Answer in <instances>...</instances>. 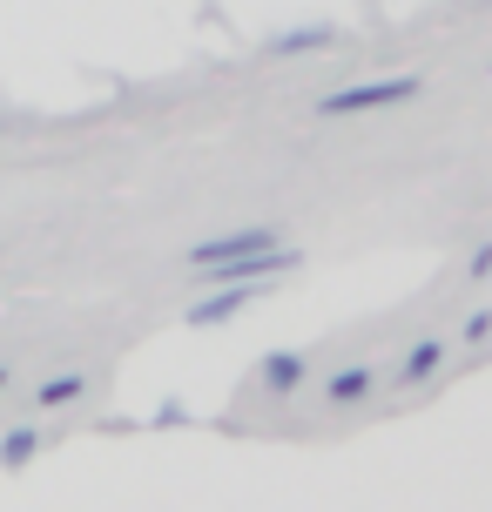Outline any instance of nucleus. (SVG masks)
I'll return each mask as SVG.
<instances>
[{
    "label": "nucleus",
    "instance_id": "nucleus-8",
    "mask_svg": "<svg viewBox=\"0 0 492 512\" xmlns=\"http://www.w3.org/2000/svg\"><path fill=\"white\" fill-rule=\"evenodd\" d=\"M81 391H88V378H81V371H75V378H48V384H41V391H34V405H75V398H81Z\"/></svg>",
    "mask_w": 492,
    "mask_h": 512
},
{
    "label": "nucleus",
    "instance_id": "nucleus-5",
    "mask_svg": "<svg viewBox=\"0 0 492 512\" xmlns=\"http://www.w3.org/2000/svg\"><path fill=\"white\" fill-rule=\"evenodd\" d=\"M445 351H452V337H418L412 351L398 358V384H425V378L445 364Z\"/></svg>",
    "mask_w": 492,
    "mask_h": 512
},
{
    "label": "nucleus",
    "instance_id": "nucleus-6",
    "mask_svg": "<svg viewBox=\"0 0 492 512\" xmlns=\"http://www.w3.org/2000/svg\"><path fill=\"white\" fill-rule=\"evenodd\" d=\"M371 384H378V371H371V364H351V371H337V378L324 384V398H331V405H358V398H371Z\"/></svg>",
    "mask_w": 492,
    "mask_h": 512
},
{
    "label": "nucleus",
    "instance_id": "nucleus-7",
    "mask_svg": "<svg viewBox=\"0 0 492 512\" xmlns=\"http://www.w3.org/2000/svg\"><path fill=\"white\" fill-rule=\"evenodd\" d=\"M337 41V27H290V34H277V41H270V54H317V48H331Z\"/></svg>",
    "mask_w": 492,
    "mask_h": 512
},
{
    "label": "nucleus",
    "instance_id": "nucleus-1",
    "mask_svg": "<svg viewBox=\"0 0 492 512\" xmlns=\"http://www.w3.org/2000/svg\"><path fill=\"white\" fill-rule=\"evenodd\" d=\"M425 95V81L418 75H385V81H351V88H331V95H317V115H371V108H398Z\"/></svg>",
    "mask_w": 492,
    "mask_h": 512
},
{
    "label": "nucleus",
    "instance_id": "nucleus-11",
    "mask_svg": "<svg viewBox=\"0 0 492 512\" xmlns=\"http://www.w3.org/2000/svg\"><path fill=\"white\" fill-rule=\"evenodd\" d=\"M492 270V243H479V250H472V277H486Z\"/></svg>",
    "mask_w": 492,
    "mask_h": 512
},
{
    "label": "nucleus",
    "instance_id": "nucleus-12",
    "mask_svg": "<svg viewBox=\"0 0 492 512\" xmlns=\"http://www.w3.org/2000/svg\"><path fill=\"white\" fill-rule=\"evenodd\" d=\"M0 384H7V364H0Z\"/></svg>",
    "mask_w": 492,
    "mask_h": 512
},
{
    "label": "nucleus",
    "instance_id": "nucleus-10",
    "mask_svg": "<svg viewBox=\"0 0 492 512\" xmlns=\"http://www.w3.org/2000/svg\"><path fill=\"white\" fill-rule=\"evenodd\" d=\"M459 337H466V344H479V337H492V310H472V317H466V331H459Z\"/></svg>",
    "mask_w": 492,
    "mask_h": 512
},
{
    "label": "nucleus",
    "instance_id": "nucleus-3",
    "mask_svg": "<svg viewBox=\"0 0 492 512\" xmlns=\"http://www.w3.org/2000/svg\"><path fill=\"white\" fill-rule=\"evenodd\" d=\"M257 297H263V283H209V297H196V304H189V324H196V331L230 324L236 310H250Z\"/></svg>",
    "mask_w": 492,
    "mask_h": 512
},
{
    "label": "nucleus",
    "instance_id": "nucleus-9",
    "mask_svg": "<svg viewBox=\"0 0 492 512\" xmlns=\"http://www.w3.org/2000/svg\"><path fill=\"white\" fill-rule=\"evenodd\" d=\"M34 445H41V432H27V425H21V432L0 438V459H7V465H27V459H34Z\"/></svg>",
    "mask_w": 492,
    "mask_h": 512
},
{
    "label": "nucleus",
    "instance_id": "nucleus-2",
    "mask_svg": "<svg viewBox=\"0 0 492 512\" xmlns=\"http://www.w3.org/2000/svg\"><path fill=\"white\" fill-rule=\"evenodd\" d=\"M270 243H284V230H270V223H250V230H223V236H203V243H189V270H216V263H236V256H257Z\"/></svg>",
    "mask_w": 492,
    "mask_h": 512
},
{
    "label": "nucleus",
    "instance_id": "nucleus-4",
    "mask_svg": "<svg viewBox=\"0 0 492 512\" xmlns=\"http://www.w3.org/2000/svg\"><path fill=\"white\" fill-rule=\"evenodd\" d=\"M304 378H311V358H304V351H270V358L257 364V384L270 398H290Z\"/></svg>",
    "mask_w": 492,
    "mask_h": 512
}]
</instances>
